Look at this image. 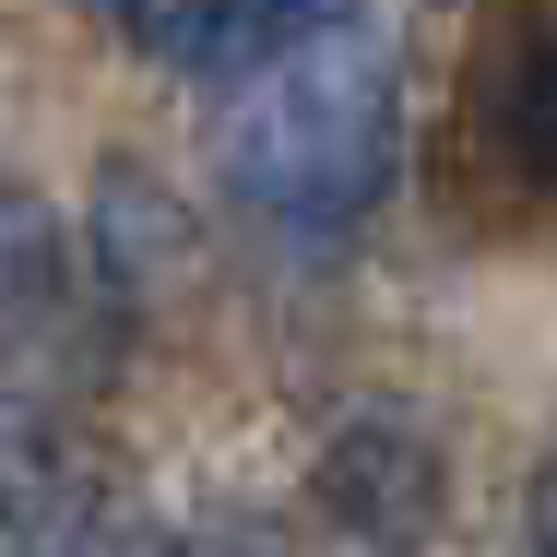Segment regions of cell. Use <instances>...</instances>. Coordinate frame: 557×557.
Instances as JSON below:
<instances>
[{
  "mask_svg": "<svg viewBox=\"0 0 557 557\" xmlns=\"http://www.w3.org/2000/svg\"><path fill=\"white\" fill-rule=\"evenodd\" d=\"M392 166H404V84L344 24L249 72V96L225 119V190L285 249H344L392 202Z\"/></svg>",
  "mask_w": 557,
  "mask_h": 557,
  "instance_id": "6da1fadb",
  "label": "cell"
},
{
  "mask_svg": "<svg viewBox=\"0 0 557 557\" xmlns=\"http://www.w3.org/2000/svg\"><path fill=\"white\" fill-rule=\"evenodd\" d=\"M119 24L166 60V72H202V84H249L273 72L285 48L333 36L344 0H119Z\"/></svg>",
  "mask_w": 557,
  "mask_h": 557,
  "instance_id": "7a4b0ae2",
  "label": "cell"
},
{
  "mask_svg": "<svg viewBox=\"0 0 557 557\" xmlns=\"http://www.w3.org/2000/svg\"><path fill=\"white\" fill-rule=\"evenodd\" d=\"M309 486H321V510H333L344 534H368V546H416L440 522V450H428V428H404V416L333 428V450H321Z\"/></svg>",
  "mask_w": 557,
  "mask_h": 557,
  "instance_id": "3957f363",
  "label": "cell"
},
{
  "mask_svg": "<svg viewBox=\"0 0 557 557\" xmlns=\"http://www.w3.org/2000/svg\"><path fill=\"white\" fill-rule=\"evenodd\" d=\"M474 143L522 190H557V0H522L486 36V60H474Z\"/></svg>",
  "mask_w": 557,
  "mask_h": 557,
  "instance_id": "277c9868",
  "label": "cell"
},
{
  "mask_svg": "<svg viewBox=\"0 0 557 557\" xmlns=\"http://www.w3.org/2000/svg\"><path fill=\"white\" fill-rule=\"evenodd\" d=\"M48 297H60V237L24 178H0V321H36Z\"/></svg>",
  "mask_w": 557,
  "mask_h": 557,
  "instance_id": "5b68a950",
  "label": "cell"
},
{
  "mask_svg": "<svg viewBox=\"0 0 557 557\" xmlns=\"http://www.w3.org/2000/svg\"><path fill=\"white\" fill-rule=\"evenodd\" d=\"M534 557H557V462L534 474Z\"/></svg>",
  "mask_w": 557,
  "mask_h": 557,
  "instance_id": "8992f818",
  "label": "cell"
}]
</instances>
